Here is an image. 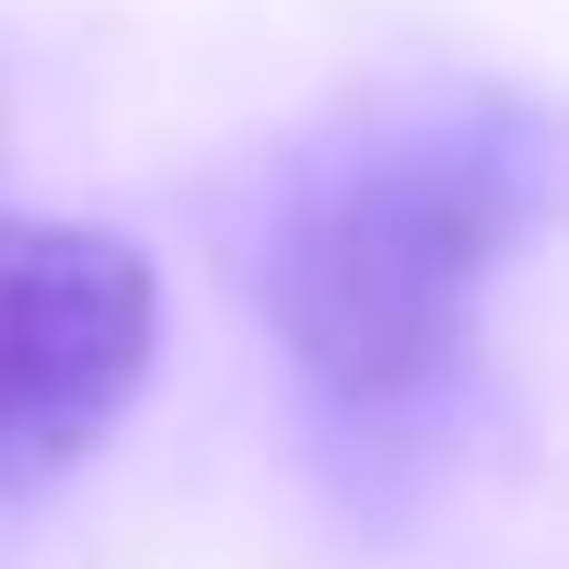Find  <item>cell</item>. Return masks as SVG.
Segmentation results:
<instances>
[{
    "instance_id": "cell-1",
    "label": "cell",
    "mask_w": 569,
    "mask_h": 569,
    "mask_svg": "<svg viewBox=\"0 0 569 569\" xmlns=\"http://www.w3.org/2000/svg\"><path fill=\"white\" fill-rule=\"evenodd\" d=\"M547 221V117L523 93H430L326 128L256 256L268 338L326 407H419L465 372L500 268Z\"/></svg>"
},
{
    "instance_id": "cell-2",
    "label": "cell",
    "mask_w": 569,
    "mask_h": 569,
    "mask_svg": "<svg viewBox=\"0 0 569 569\" xmlns=\"http://www.w3.org/2000/svg\"><path fill=\"white\" fill-rule=\"evenodd\" d=\"M163 349V268L106 221L0 210V500L117 442Z\"/></svg>"
}]
</instances>
